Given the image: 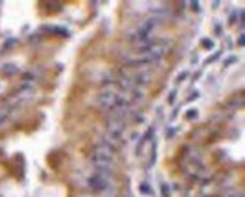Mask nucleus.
<instances>
[{
    "label": "nucleus",
    "instance_id": "nucleus-2",
    "mask_svg": "<svg viewBox=\"0 0 245 197\" xmlns=\"http://www.w3.org/2000/svg\"><path fill=\"white\" fill-rule=\"evenodd\" d=\"M203 46H204V48H212V41H210V39H204V41H203Z\"/></svg>",
    "mask_w": 245,
    "mask_h": 197
},
{
    "label": "nucleus",
    "instance_id": "nucleus-1",
    "mask_svg": "<svg viewBox=\"0 0 245 197\" xmlns=\"http://www.w3.org/2000/svg\"><path fill=\"white\" fill-rule=\"evenodd\" d=\"M118 98H120V94H118L113 87H105V88L100 92V96H98V105H100L101 109L111 111V107L118 101Z\"/></svg>",
    "mask_w": 245,
    "mask_h": 197
}]
</instances>
